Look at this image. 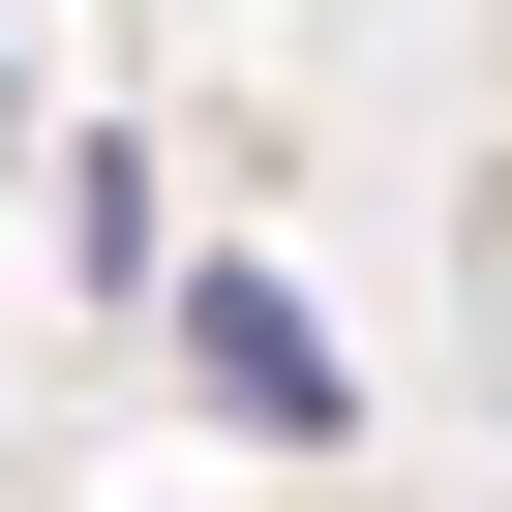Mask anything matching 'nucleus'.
<instances>
[{
  "label": "nucleus",
  "instance_id": "obj_1",
  "mask_svg": "<svg viewBox=\"0 0 512 512\" xmlns=\"http://www.w3.org/2000/svg\"><path fill=\"white\" fill-rule=\"evenodd\" d=\"M181 362H211L241 422H272V452H332V422H362V362H332V302H302V272H241V241L181 272Z\"/></svg>",
  "mask_w": 512,
  "mask_h": 512
}]
</instances>
